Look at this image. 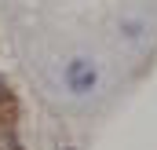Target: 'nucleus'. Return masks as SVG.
Masks as SVG:
<instances>
[{
	"mask_svg": "<svg viewBox=\"0 0 157 150\" xmlns=\"http://www.w3.org/2000/svg\"><path fill=\"white\" fill-rule=\"evenodd\" d=\"M0 92H4V77H0Z\"/></svg>",
	"mask_w": 157,
	"mask_h": 150,
	"instance_id": "2",
	"label": "nucleus"
},
{
	"mask_svg": "<svg viewBox=\"0 0 157 150\" xmlns=\"http://www.w3.org/2000/svg\"><path fill=\"white\" fill-rule=\"evenodd\" d=\"M95 81H99V70H95L91 59H73V62H70V70H66V84H70V92L88 95V92L95 88Z\"/></svg>",
	"mask_w": 157,
	"mask_h": 150,
	"instance_id": "1",
	"label": "nucleus"
}]
</instances>
